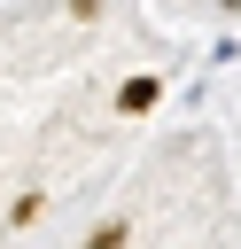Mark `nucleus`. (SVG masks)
<instances>
[{"label": "nucleus", "mask_w": 241, "mask_h": 249, "mask_svg": "<svg viewBox=\"0 0 241 249\" xmlns=\"http://www.w3.org/2000/svg\"><path fill=\"white\" fill-rule=\"evenodd\" d=\"M155 93H163L155 78H124V93H117V109H124V117H140V109H148Z\"/></svg>", "instance_id": "1"}, {"label": "nucleus", "mask_w": 241, "mask_h": 249, "mask_svg": "<svg viewBox=\"0 0 241 249\" xmlns=\"http://www.w3.org/2000/svg\"><path fill=\"white\" fill-rule=\"evenodd\" d=\"M86 249H124V218H109V226H93V233H86Z\"/></svg>", "instance_id": "2"}]
</instances>
